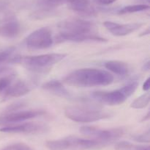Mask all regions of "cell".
I'll list each match as a JSON object with an SVG mask.
<instances>
[{"mask_svg": "<svg viewBox=\"0 0 150 150\" xmlns=\"http://www.w3.org/2000/svg\"><path fill=\"white\" fill-rule=\"evenodd\" d=\"M49 131V126L42 123L26 122L20 124L7 126L0 129V132L7 133H24V134H42Z\"/></svg>", "mask_w": 150, "mask_h": 150, "instance_id": "cell-8", "label": "cell"}, {"mask_svg": "<svg viewBox=\"0 0 150 150\" xmlns=\"http://www.w3.org/2000/svg\"><path fill=\"white\" fill-rule=\"evenodd\" d=\"M66 56H67L66 54H59V53H51V54L26 56V57L18 56L10 60V62L22 63L28 69L40 71L58 63L64 57H66Z\"/></svg>", "mask_w": 150, "mask_h": 150, "instance_id": "cell-2", "label": "cell"}, {"mask_svg": "<svg viewBox=\"0 0 150 150\" xmlns=\"http://www.w3.org/2000/svg\"><path fill=\"white\" fill-rule=\"evenodd\" d=\"M42 88L54 95L62 98H70L71 97L70 93L66 89L65 87L62 85L60 81L51 80L45 82L42 85Z\"/></svg>", "mask_w": 150, "mask_h": 150, "instance_id": "cell-15", "label": "cell"}, {"mask_svg": "<svg viewBox=\"0 0 150 150\" xmlns=\"http://www.w3.org/2000/svg\"><path fill=\"white\" fill-rule=\"evenodd\" d=\"M149 112H148L147 114H146V116H144V117H143V119H142V121H142V122L146 121L149 120Z\"/></svg>", "mask_w": 150, "mask_h": 150, "instance_id": "cell-29", "label": "cell"}, {"mask_svg": "<svg viewBox=\"0 0 150 150\" xmlns=\"http://www.w3.org/2000/svg\"><path fill=\"white\" fill-rule=\"evenodd\" d=\"M149 6L148 4H134V5H129L123 7L121 10H119V14H126V13H137V12L144 11V10H149Z\"/></svg>", "mask_w": 150, "mask_h": 150, "instance_id": "cell-19", "label": "cell"}, {"mask_svg": "<svg viewBox=\"0 0 150 150\" xmlns=\"http://www.w3.org/2000/svg\"><path fill=\"white\" fill-rule=\"evenodd\" d=\"M63 82L77 88L106 86L114 82V76L108 71L97 69H80L68 74Z\"/></svg>", "mask_w": 150, "mask_h": 150, "instance_id": "cell-1", "label": "cell"}, {"mask_svg": "<svg viewBox=\"0 0 150 150\" xmlns=\"http://www.w3.org/2000/svg\"><path fill=\"white\" fill-rule=\"evenodd\" d=\"M64 1H65V0H64Z\"/></svg>", "mask_w": 150, "mask_h": 150, "instance_id": "cell-33", "label": "cell"}, {"mask_svg": "<svg viewBox=\"0 0 150 150\" xmlns=\"http://www.w3.org/2000/svg\"><path fill=\"white\" fill-rule=\"evenodd\" d=\"M57 40L58 42L71 41V42H84V41H95V42H105L106 39L97 35L96 33L90 35L82 34H70L60 32L57 35Z\"/></svg>", "mask_w": 150, "mask_h": 150, "instance_id": "cell-11", "label": "cell"}, {"mask_svg": "<svg viewBox=\"0 0 150 150\" xmlns=\"http://www.w3.org/2000/svg\"><path fill=\"white\" fill-rule=\"evenodd\" d=\"M140 1H146V2H148V3L149 2V0H140Z\"/></svg>", "mask_w": 150, "mask_h": 150, "instance_id": "cell-32", "label": "cell"}, {"mask_svg": "<svg viewBox=\"0 0 150 150\" xmlns=\"http://www.w3.org/2000/svg\"><path fill=\"white\" fill-rule=\"evenodd\" d=\"M30 91V87L26 82L17 80L14 83L13 82L2 94L4 98H18L29 94Z\"/></svg>", "mask_w": 150, "mask_h": 150, "instance_id": "cell-14", "label": "cell"}, {"mask_svg": "<svg viewBox=\"0 0 150 150\" xmlns=\"http://www.w3.org/2000/svg\"><path fill=\"white\" fill-rule=\"evenodd\" d=\"M150 101V94L149 92L140 96L132 102L130 107L134 109H142L149 104Z\"/></svg>", "mask_w": 150, "mask_h": 150, "instance_id": "cell-18", "label": "cell"}, {"mask_svg": "<svg viewBox=\"0 0 150 150\" xmlns=\"http://www.w3.org/2000/svg\"><path fill=\"white\" fill-rule=\"evenodd\" d=\"M104 26L115 36H125L135 31L138 30L143 26L142 23H130L120 24L112 21L104 22Z\"/></svg>", "mask_w": 150, "mask_h": 150, "instance_id": "cell-10", "label": "cell"}, {"mask_svg": "<svg viewBox=\"0 0 150 150\" xmlns=\"http://www.w3.org/2000/svg\"><path fill=\"white\" fill-rule=\"evenodd\" d=\"M7 70V68H0V74L3 73V72L6 71Z\"/></svg>", "mask_w": 150, "mask_h": 150, "instance_id": "cell-31", "label": "cell"}, {"mask_svg": "<svg viewBox=\"0 0 150 150\" xmlns=\"http://www.w3.org/2000/svg\"><path fill=\"white\" fill-rule=\"evenodd\" d=\"M20 23L14 18H10L0 24V37L13 38L19 35L21 32Z\"/></svg>", "mask_w": 150, "mask_h": 150, "instance_id": "cell-13", "label": "cell"}, {"mask_svg": "<svg viewBox=\"0 0 150 150\" xmlns=\"http://www.w3.org/2000/svg\"><path fill=\"white\" fill-rule=\"evenodd\" d=\"M105 69L118 75H127L129 73L128 65L120 60H109L104 63Z\"/></svg>", "mask_w": 150, "mask_h": 150, "instance_id": "cell-16", "label": "cell"}, {"mask_svg": "<svg viewBox=\"0 0 150 150\" xmlns=\"http://www.w3.org/2000/svg\"><path fill=\"white\" fill-rule=\"evenodd\" d=\"M80 132L83 135L91 137L94 140L100 141L106 145L107 144L121 138L124 130L121 128L111 129H99L95 126H83L80 128Z\"/></svg>", "mask_w": 150, "mask_h": 150, "instance_id": "cell-4", "label": "cell"}, {"mask_svg": "<svg viewBox=\"0 0 150 150\" xmlns=\"http://www.w3.org/2000/svg\"><path fill=\"white\" fill-rule=\"evenodd\" d=\"M52 32L48 27L36 29L26 38V44L29 47L35 49H44L53 45Z\"/></svg>", "mask_w": 150, "mask_h": 150, "instance_id": "cell-6", "label": "cell"}, {"mask_svg": "<svg viewBox=\"0 0 150 150\" xmlns=\"http://www.w3.org/2000/svg\"><path fill=\"white\" fill-rule=\"evenodd\" d=\"M57 26L60 32L70 34L90 35L95 33L93 24L89 21L79 19H70L60 21Z\"/></svg>", "mask_w": 150, "mask_h": 150, "instance_id": "cell-5", "label": "cell"}, {"mask_svg": "<svg viewBox=\"0 0 150 150\" xmlns=\"http://www.w3.org/2000/svg\"><path fill=\"white\" fill-rule=\"evenodd\" d=\"M149 29L148 28L146 31H144V32H142V35H140V36H144V35H149Z\"/></svg>", "mask_w": 150, "mask_h": 150, "instance_id": "cell-30", "label": "cell"}, {"mask_svg": "<svg viewBox=\"0 0 150 150\" xmlns=\"http://www.w3.org/2000/svg\"><path fill=\"white\" fill-rule=\"evenodd\" d=\"M64 0H38V5L42 7V9L52 10L54 7L60 5Z\"/></svg>", "mask_w": 150, "mask_h": 150, "instance_id": "cell-20", "label": "cell"}, {"mask_svg": "<svg viewBox=\"0 0 150 150\" xmlns=\"http://www.w3.org/2000/svg\"><path fill=\"white\" fill-rule=\"evenodd\" d=\"M24 106V104L22 102H18V103H15V104H11L10 106H9L7 107V110H6L5 113H12V112H15L16 110H19L20 108L23 107Z\"/></svg>", "mask_w": 150, "mask_h": 150, "instance_id": "cell-25", "label": "cell"}, {"mask_svg": "<svg viewBox=\"0 0 150 150\" xmlns=\"http://www.w3.org/2000/svg\"><path fill=\"white\" fill-rule=\"evenodd\" d=\"M116 150H150L149 146L136 145L127 141H120L115 145Z\"/></svg>", "mask_w": 150, "mask_h": 150, "instance_id": "cell-17", "label": "cell"}, {"mask_svg": "<svg viewBox=\"0 0 150 150\" xmlns=\"http://www.w3.org/2000/svg\"><path fill=\"white\" fill-rule=\"evenodd\" d=\"M92 96L99 102L110 106L120 105L130 96L125 86L112 91H96L93 92Z\"/></svg>", "mask_w": 150, "mask_h": 150, "instance_id": "cell-7", "label": "cell"}, {"mask_svg": "<svg viewBox=\"0 0 150 150\" xmlns=\"http://www.w3.org/2000/svg\"><path fill=\"white\" fill-rule=\"evenodd\" d=\"M15 49H16L15 47H10V48H7V49L0 51V63H3L6 60H7L11 56Z\"/></svg>", "mask_w": 150, "mask_h": 150, "instance_id": "cell-24", "label": "cell"}, {"mask_svg": "<svg viewBox=\"0 0 150 150\" xmlns=\"http://www.w3.org/2000/svg\"><path fill=\"white\" fill-rule=\"evenodd\" d=\"M133 140L136 142L140 143H149L150 141V132L149 130H147L146 132L139 134V135H133L132 137Z\"/></svg>", "mask_w": 150, "mask_h": 150, "instance_id": "cell-23", "label": "cell"}, {"mask_svg": "<svg viewBox=\"0 0 150 150\" xmlns=\"http://www.w3.org/2000/svg\"><path fill=\"white\" fill-rule=\"evenodd\" d=\"M15 78H16V76L14 74H12L0 79V94H3L7 90V88L13 83Z\"/></svg>", "mask_w": 150, "mask_h": 150, "instance_id": "cell-21", "label": "cell"}, {"mask_svg": "<svg viewBox=\"0 0 150 150\" xmlns=\"http://www.w3.org/2000/svg\"><path fill=\"white\" fill-rule=\"evenodd\" d=\"M70 10L83 16H93L97 14L96 10L92 6L90 0H67Z\"/></svg>", "mask_w": 150, "mask_h": 150, "instance_id": "cell-12", "label": "cell"}, {"mask_svg": "<svg viewBox=\"0 0 150 150\" xmlns=\"http://www.w3.org/2000/svg\"><path fill=\"white\" fill-rule=\"evenodd\" d=\"M44 114H45V112L43 110H23L5 113L2 116H0V124L22 122L41 116Z\"/></svg>", "mask_w": 150, "mask_h": 150, "instance_id": "cell-9", "label": "cell"}, {"mask_svg": "<svg viewBox=\"0 0 150 150\" xmlns=\"http://www.w3.org/2000/svg\"><path fill=\"white\" fill-rule=\"evenodd\" d=\"M1 150H33L30 146L23 143H16L7 146Z\"/></svg>", "mask_w": 150, "mask_h": 150, "instance_id": "cell-22", "label": "cell"}, {"mask_svg": "<svg viewBox=\"0 0 150 150\" xmlns=\"http://www.w3.org/2000/svg\"><path fill=\"white\" fill-rule=\"evenodd\" d=\"M150 88V78H147L146 80L145 81L143 85V90L145 91H149Z\"/></svg>", "mask_w": 150, "mask_h": 150, "instance_id": "cell-27", "label": "cell"}, {"mask_svg": "<svg viewBox=\"0 0 150 150\" xmlns=\"http://www.w3.org/2000/svg\"><path fill=\"white\" fill-rule=\"evenodd\" d=\"M149 63H150L149 61H147L146 63H144V67H143L144 70H145V71H149V69H150V67H149Z\"/></svg>", "mask_w": 150, "mask_h": 150, "instance_id": "cell-28", "label": "cell"}, {"mask_svg": "<svg viewBox=\"0 0 150 150\" xmlns=\"http://www.w3.org/2000/svg\"><path fill=\"white\" fill-rule=\"evenodd\" d=\"M94 1L98 3V4H103V5H108V4H111L112 3L115 2L117 0H94Z\"/></svg>", "mask_w": 150, "mask_h": 150, "instance_id": "cell-26", "label": "cell"}, {"mask_svg": "<svg viewBox=\"0 0 150 150\" xmlns=\"http://www.w3.org/2000/svg\"><path fill=\"white\" fill-rule=\"evenodd\" d=\"M66 117L70 120L81 123H89L101 119H107L110 116L108 113L100 109L83 106H70L64 110Z\"/></svg>", "mask_w": 150, "mask_h": 150, "instance_id": "cell-3", "label": "cell"}]
</instances>
